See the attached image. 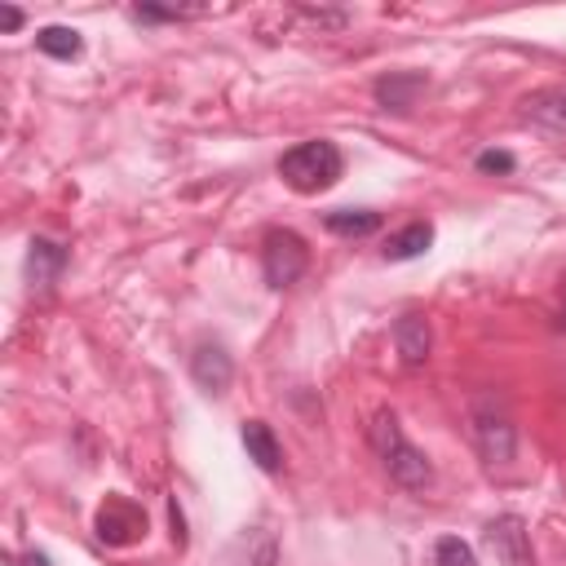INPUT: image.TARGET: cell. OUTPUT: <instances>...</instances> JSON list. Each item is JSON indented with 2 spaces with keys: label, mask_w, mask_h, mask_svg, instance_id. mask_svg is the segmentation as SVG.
Instances as JSON below:
<instances>
[{
  "label": "cell",
  "mask_w": 566,
  "mask_h": 566,
  "mask_svg": "<svg viewBox=\"0 0 566 566\" xmlns=\"http://www.w3.org/2000/svg\"><path fill=\"white\" fill-rule=\"evenodd\" d=\"M342 173H346V155L336 151V142H327V138L301 142V147L284 151V160H279V177L297 195H319V190L342 182Z\"/></svg>",
  "instance_id": "obj_1"
},
{
  "label": "cell",
  "mask_w": 566,
  "mask_h": 566,
  "mask_svg": "<svg viewBox=\"0 0 566 566\" xmlns=\"http://www.w3.org/2000/svg\"><path fill=\"white\" fill-rule=\"evenodd\" d=\"M372 447H377V457L385 461V470H390V478H394L398 487H407V492L429 487L434 465H429V457H425L420 447H412V442L403 438L394 412H381V416L372 420Z\"/></svg>",
  "instance_id": "obj_2"
},
{
  "label": "cell",
  "mask_w": 566,
  "mask_h": 566,
  "mask_svg": "<svg viewBox=\"0 0 566 566\" xmlns=\"http://www.w3.org/2000/svg\"><path fill=\"white\" fill-rule=\"evenodd\" d=\"M474 438H478V451L483 461L496 470V465H509L518 457V429H513V416L505 407L500 394L483 390L474 394Z\"/></svg>",
  "instance_id": "obj_3"
},
{
  "label": "cell",
  "mask_w": 566,
  "mask_h": 566,
  "mask_svg": "<svg viewBox=\"0 0 566 566\" xmlns=\"http://www.w3.org/2000/svg\"><path fill=\"white\" fill-rule=\"evenodd\" d=\"M93 531H97V540L111 544V548H129V544H138V540L147 535V509H142L138 500H129V496L116 492V496H106V500L97 505Z\"/></svg>",
  "instance_id": "obj_4"
},
{
  "label": "cell",
  "mask_w": 566,
  "mask_h": 566,
  "mask_svg": "<svg viewBox=\"0 0 566 566\" xmlns=\"http://www.w3.org/2000/svg\"><path fill=\"white\" fill-rule=\"evenodd\" d=\"M310 266V249L297 231H270L262 244V270L270 288H292Z\"/></svg>",
  "instance_id": "obj_5"
},
{
  "label": "cell",
  "mask_w": 566,
  "mask_h": 566,
  "mask_svg": "<svg viewBox=\"0 0 566 566\" xmlns=\"http://www.w3.org/2000/svg\"><path fill=\"white\" fill-rule=\"evenodd\" d=\"M483 540H487V548H492V557H496L500 566H535L531 535H527V522H522V518L505 513V518L487 522Z\"/></svg>",
  "instance_id": "obj_6"
},
{
  "label": "cell",
  "mask_w": 566,
  "mask_h": 566,
  "mask_svg": "<svg viewBox=\"0 0 566 566\" xmlns=\"http://www.w3.org/2000/svg\"><path fill=\"white\" fill-rule=\"evenodd\" d=\"M190 377H195L199 390L226 394V385H231V377H235V363H231V355H226L221 346H199L190 355Z\"/></svg>",
  "instance_id": "obj_7"
},
{
  "label": "cell",
  "mask_w": 566,
  "mask_h": 566,
  "mask_svg": "<svg viewBox=\"0 0 566 566\" xmlns=\"http://www.w3.org/2000/svg\"><path fill=\"white\" fill-rule=\"evenodd\" d=\"M522 116L553 134H566V84H548L522 97Z\"/></svg>",
  "instance_id": "obj_8"
},
{
  "label": "cell",
  "mask_w": 566,
  "mask_h": 566,
  "mask_svg": "<svg viewBox=\"0 0 566 566\" xmlns=\"http://www.w3.org/2000/svg\"><path fill=\"white\" fill-rule=\"evenodd\" d=\"M429 346H434V332H429V319L420 314H403L394 323V350L407 368H420L429 359Z\"/></svg>",
  "instance_id": "obj_9"
},
{
  "label": "cell",
  "mask_w": 566,
  "mask_h": 566,
  "mask_svg": "<svg viewBox=\"0 0 566 566\" xmlns=\"http://www.w3.org/2000/svg\"><path fill=\"white\" fill-rule=\"evenodd\" d=\"M62 266H67V249H62V244H54V240H32V253H27V279H32V288H36V292H49V288L58 284Z\"/></svg>",
  "instance_id": "obj_10"
},
{
  "label": "cell",
  "mask_w": 566,
  "mask_h": 566,
  "mask_svg": "<svg viewBox=\"0 0 566 566\" xmlns=\"http://www.w3.org/2000/svg\"><path fill=\"white\" fill-rule=\"evenodd\" d=\"M244 447H249V461H257V470L266 474H279L284 470V451H279V438L266 420H249L244 425Z\"/></svg>",
  "instance_id": "obj_11"
},
{
  "label": "cell",
  "mask_w": 566,
  "mask_h": 566,
  "mask_svg": "<svg viewBox=\"0 0 566 566\" xmlns=\"http://www.w3.org/2000/svg\"><path fill=\"white\" fill-rule=\"evenodd\" d=\"M429 80L420 76V71H398V76H381L377 80V102L385 106V111H407L412 102H416V93L425 89Z\"/></svg>",
  "instance_id": "obj_12"
},
{
  "label": "cell",
  "mask_w": 566,
  "mask_h": 566,
  "mask_svg": "<svg viewBox=\"0 0 566 566\" xmlns=\"http://www.w3.org/2000/svg\"><path fill=\"white\" fill-rule=\"evenodd\" d=\"M323 226H327L332 235L363 240V235L381 231V212H372V208H336V212H327V217H323Z\"/></svg>",
  "instance_id": "obj_13"
},
{
  "label": "cell",
  "mask_w": 566,
  "mask_h": 566,
  "mask_svg": "<svg viewBox=\"0 0 566 566\" xmlns=\"http://www.w3.org/2000/svg\"><path fill=\"white\" fill-rule=\"evenodd\" d=\"M429 244H434V226H429V221H412V226H403L398 235L385 240V262H412V257H420Z\"/></svg>",
  "instance_id": "obj_14"
},
{
  "label": "cell",
  "mask_w": 566,
  "mask_h": 566,
  "mask_svg": "<svg viewBox=\"0 0 566 566\" xmlns=\"http://www.w3.org/2000/svg\"><path fill=\"white\" fill-rule=\"evenodd\" d=\"M36 49H41V54H49V58L71 62V58H80V54H84V41H80V32H76V27H45V32H36Z\"/></svg>",
  "instance_id": "obj_15"
},
{
  "label": "cell",
  "mask_w": 566,
  "mask_h": 566,
  "mask_svg": "<svg viewBox=\"0 0 566 566\" xmlns=\"http://www.w3.org/2000/svg\"><path fill=\"white\" fill-rule=\"evenodd\" d=\"M434 566H478V557L461 535H442L434 544Z\"/></svg>",
  "instance_id": "obj_16"
},
{
  "label": "cell",
  "mask_w": 566,
  "mask_h": 566,
  "mask_svg": "<svg viewBox=\"0 0 566 566\" xmlns=\"http://www.w3.org/2000/svg\"><path fill=\"white\" fill-rule=\"evenodd\" d=\"M478 173H513V155L509 151H483L478 155Z\"/></svg>",
  "instance_id": "obj_17"
},
{
  "label": "cell",
  "mask_w": 566,
  "mask_h": 566,
  "mask_svg": "<svg viewBox=\"0 0 566 566\" xmlns=\"http://www.w3.org/2000/svg\"><path fill=\"white\" fill-rule=\"evenodd\" d=\"M19 27H23V10L0 5V32H19Z\"/></svg>",
  "instance_id": "obj_18"
},
{
  "label": "cell",
  "mask_w": 566,
  "mask_h": 566,
  "mask_svg": "<svg viewBox=\"0 0 566 566\" xmlns=\"http://www.w3.org/2000/svg\"><path fill=\"white\" fill-rule=\"evenodd\" d=\"M169 518H173V544L182 548V544H186V522H182V509H177V500L169 505Z\"/></svg>",
  "instance_id": "obj_19"
},
{
  "label": "cell",
  "mask_w": 566,
  "mask_h": 566,
  "mask_svg": "<svg viewBox=\"0 0 566 566\" xmlns=\"http://www.w3.org/2000/svg\"><path fill=\"white\" fill-rule=\"evenodd\" d=\"M19 566H49V557L32 548V553H23V557H19Z\"/></svg>",
  "instance_id": "obj_20"
}]
</instances>
